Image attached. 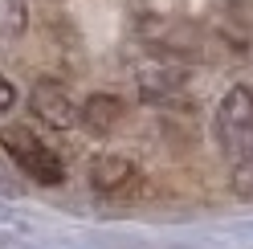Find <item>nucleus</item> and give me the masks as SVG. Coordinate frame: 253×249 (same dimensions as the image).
I'll list each match as a JSON object with an SVG mask.
<instances>
[{
    "label": "nucleus",
    "instance_id": "nucleus-1",
    "mask_svg": "<svg viewBox=\"0 0 253 249\" xmlns=\"http://www.w3.org/2000/svg\"><path fill=\"white\" fill-rule=\"evenodd\" d=\"M216 147L229 160V167L245 164L253 155V90L249 86H229L216 106Z\"/></svg>",
    "mask_w": 253,
    "mask_h": 249
},
{
    "label": "nucleus",
    "instance_id": "nucleus-2",
    "mask_svg": "<svg viewBox=\"0 0 253 249\" xmlns=\"http://www.w3.org/2000/svg\"><path fill=\"white\" fill-rule=\"evenodd\" d=\"M0 147H4V155H8V160L17 164L33 184L57 188V184L66 180V164H61V155L49 151L29 127H4V131H0Z\"/></svg>",
    "mask_w": 253,
    "mask_h": 249
},
{
    "label": "nucleus",
    "instance_id": "nucleus-3",
    "mask_svg": "<svg viewBox=\"0 0 253 249\" xmlns=\"http://www.w3.org/2000/svg\"><path fill=\"white\" fill-rule=\"evenodd\" d=\"M29 106H33V115L45 123V127H53V131L78 127V102L70 98V90L61 86V82H53V78H45V82L33 86Z\"/></svg>",
    "mask_w": 253,
    "mask_h": 249
},
{
    "label": "nucleus",
    "instance_id": "nucleus-4",
    "mask_svg": "<svg viewBox=\"0 0 253 249\" xmlns=\"http://www.w3.org/2000/svg\"><path fill=\"white\" fill-rule=\"evenodd\" d=\"M135 180H139V167H135V160H126V155L106 151V155H94L90 160V188L102 192V196H119V192L131 188Z\"/></svg>",
    "mask_w": 253,
    "mask_h": 249
},
{
    "label": "nucleus",
    "instance_id": "nucleus-5",
    "mask_svg": "<svg viewBox=\"0 0 253 249\" xmlns=\"http://www.w3.org/2000/svg\"><path fill=\"white\" fill-rule=\"evenodd\" d=\"M78 123L90 131V135H110L123 123V102L115 94H90L82 106H78Z\"/></svg>",
    "mask_w": 253,
    "mask_h": 249
},
{
    "label": "nucleus",
    "instance_id": "nucleus-6",
    "mask_svg": "<svg viewBox=\"0 0 253 249\" xmlns=\"http://www.w3.org/2000/svg\"><path fill=\"white\" fill-rule=\"evenodd\" d=\"M25 25H29L25 0H0V41H4V37H17Z\"/></svg>",
    "mask_w": 253,
    "mask_h": 249
},
{
    "label": "nucleus",
    "instance_id": "nucleus-7",
    "mask_svg": "<svg viewBox=\"0 0 253 249\" xmlns=\"http://www.w3.org/2000/svg\"><path fill=\"white\" fill-rule=\"evenodd\" d=\"M233 188L241 192V196H253V155H249L245 164L233 167Z\"/></svg>",
    "mask_w": 253,
    "mask_h": 249
},
{
    "label": "nucleus",
    "instance_id": "nucleus-8",
    "mask_svg": "<svg viewBox=\"0 0 253 249\" xmlns=\"http://www.w3.org/2000/svg\"><path fill=\"white\" fill-rule=\"evenodd\" d=\"M229 4V12L237 21H245V25H253V0H225Z\"/></svg>",
    "mask_w": 253,
    "mask_h": 249
},
{
    "label": "nucleus",
    "instance_id": "nucleus-9",
    "mask_svg": "<svg viewBox=\"0 0 253 249\" xmlns=\"http://www.w3.org/2000/svg\"><path fill=\"white\" fill-rule=\"evenodd\" d=\"M12 102H17V86H12L8 78H0V115L12 111Z\"/></svg>",
    "mask_w": 253,
    "mask_h": 249
}]
</instances>
